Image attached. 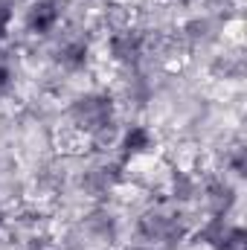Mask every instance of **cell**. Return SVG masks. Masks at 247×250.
Wrapping results in <instances>:
<instances>
[{
	"instance_id": "cell-1",
	"label": "cell",
	"mask_w": 247,
	"mask_h": 250,
	"mask_svg": "<svg viewBox=\"0 0 247 250\" xmlns=\"http://www.w3.org/2000/svg\"><path fill=\"white\" fill-rule=\"evenodd\" d=\"M73 120L87 134H102L114 123V102L108 96H99V93L82 96L73 102Z\"/></svg>"
},
{
	"instance_id": "cell-7",
	"label": "cell",
	"mask_w": 247,
	"mask_h": 250,
	"mask_svg": "<svg viewBox=\"0 0 247 250\" xmlns=\"http://www.w3.org/2000/svg\"><path fill=\"white\" fill-rule=\"evenodd\" d=\"M9 21H12V0H0V35L6 32Z\"/></svg>"
},
{
	"instance_id": "cell-5",
	"label": "cell",
	"mask_w": 247,
	"mask_h": 250,
	"mask_svg": "<svg viewBox=\"0 0 247 250\" xmlns=\"http://www.w3.org/2000/svg\"><path fill=\"white\" fill-rule=\"evenodd\" d=\"M151 146H154V137H151V131L145 125H131L125 131V137H123L125 154H145Z\"/></svg>"
},
{
	"instance_id": "cell-4",
	"label": "cell",
	"mask_w": 247,
	"mask_h": 250,
	"mask_svg": "<svg viewBox=\"0 0 247 250\" xmlns=\"http://www.w3.org/2000/svg\"><path fill=\"white\" fill-rule=\"evenodd\" d=\"M140 53H143V38L137 35V32H117L114 38H111V56L117 59V62H137L140 59Z\"/></svg>"
},
{
	"instance_id": "cell-9",
	"label": "cell",
	"mask_w": 247,
	"mask_h": 250,
	"mask_svg": "<svg viewBox=\"0 0 247 250\" xmlns=\"http://www.w3.org/2000/svg\"><path fill=\"white\" fill-rule=\"evenodd\" d=\"M0 38H3V35H0Z\"/></svg>"
},
{
	"instance_id": "cell-2",
	"label": "cell",
	"mask_w": 247,
	"mask_h": 250,
	"mask_svg": "<svg viewBox=\"0 0 247 250\" xmlns=\"http://www.w3.org/2000/svg\"><path fill=\"white\" fill-rule=\"evenodd\" d=\"M59 6H56V0H35L32 6H29V15H26V26L32 29V32H38V35H47L50 29H56V23H59Z\"/></svg>"
},
{
	"instance_id": "cell-8",
	"label": "cell",
	"mask_w": 247,
	"mask_h": 250,
	"mask_svg": "<svg viewBox=\"0 0 247 250\" xmlns=\"http://www.w3.org/2000/svg\"><path fill=\"white\" fill-rule=\"evenodd\" d=\"M9 82H12V73H9V67H3V64H0V90H6V87H9Z\"/></svg>"
},
{
	"instance_id": "cell-6",
	"label": "cell",
	"mask_w": 247,
	"mask_h": 250,
	"mask_svg": "<svg viewBox=\"0 0 247 250\" xmlns=\"http://www.w3.org/2000/svg\"><path fill=\"white\" fill-rule=\"evenodd\" d=\"M59 62H62L67 70H79V67H84V62H87V44H84V41H70L67 47H62Z\"/></svg>"
},
{
	"instance_id": "cell-3",
	"label": "cell",
	"mask_w": 247,
	"mask_h": 250,
	"mask_svg": "<svg viewBox=\"0 0 247 250\" xmlns=\"http://www.w3.org/2000/svg\"><path fill=\"white\" fill-rule=\"evenodd\" d=\"M178 218H181V215H172V212L157 209V212H148L140 227H143V233H145L148 239H172L175 233H181Z\"/></svg>"
}]
</instances>
